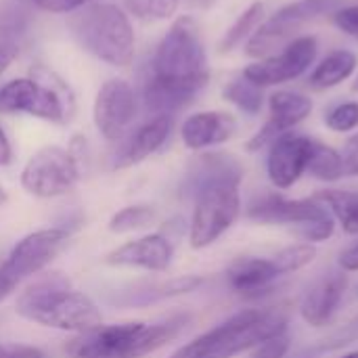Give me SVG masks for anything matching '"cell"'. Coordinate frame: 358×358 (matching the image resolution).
Returning <instances> with one entry per match:
<instances>
[{"instance_id": "obj_1", "label": "cell", "mask_w": 358, "mask_h": 358, "mask_svg": "<svg viewBox=\"0 0 358 358\" xmlns=\"http://www.w3.org/2000/svg\"><path fill=\"white\" fill-rule=\"evenodd\" d=\"M208 80L210 69L199 27L191 17H180L151 57L143 84L145 109L153 115H172L187 107Z\"/></svg>"}, {"instance_id": "obj_2", "label": "cell", "mask_w": 358, "mask_h": 358, "mask_svg": "<svg viewBox=\"0 0 358 358\" xmlns=\"http://www.w3.org/2000/svg\"><path fill=\"white\" fill-rule=\"evenodd\" d=\"M15 310L29 323L59 331L84 334L103 325L99 306L73 289L61 273H48L29 283L19 294Z\"/></svg>"}, {"instance_id": "obj_3", "label": "cell", "mask_w": 358, "mask_h": 358, "mask_svg": "<svg viewBox=\"0 0 358 358\" xmlns=\"http://www.w3.org/2000/svg\"><path fill=\"white\" fill-rule=\"evenodd\" d=\"M189 315H174L157 323L99 325L67 342L69 358H143L176 340L189 325Z\"/></svg>"}, {"instance_id": "obj_4", "label": "cell", "mask_w": 358, "mask_h": 358, "mask_svg": "<svg viewBox=\"0 0 358 358\" xmlns=\"http://www.w3.org/2000/svg\"><path fill=\"white\" fill-rule=\"evenodd\" d=\"M281 331H287V310L283 306L271 310H241L185 344L170 358H233L254 350Z\"/></svg>"}, {"instance_id": "obj_5", "label": "cell", "mask_w": 358, "mask_h": 358, "mask_svg": "<svg viewBox=\"0 0 358 358\" xmlns=\"http://www.w3.org/2000/svg\"><path fill=\"white\" fill-rule=\"evenodd\" d=\"M0 113H27L44 122L67 124L76 113V96L57 71L34 65L27 78L0 86Z\"/></svg>"}, {"instance_id": "obj_6", "label": "cell", "mask_w": 358, "mask_h": 358, "mask_svg": "<svg viewBox=\"0 0 358 358\" xmlns=\"http://www.w3.org/2000/svg\"><path fill=\"white\" fill-rule=\"evenodd\" d=\"M78 44L113 67H126L134 59V31L128 15L111 2H92L69 19Z\"/></svg>"}, {"instance_id": "obj_7", "label": "cell", "mask_w": 358, "mask_h": 358, "mask_svg": "<svg viewBox=\"0 0 358 358\" xmlns=\"http://www.w3.org/2000/svg\"><path fill=\"white\" fill-rule=\"evenodd\" d=\"M193 191L195 206L189 224V243L193 250H203L216 243L239 218V182L210 180Z\"/></svg>"}, {"instance_id": "obj_8", "label": "cell", "mask_w": 358, "mask_h": 358, "mask_svg": "<svg viewBox=\"0 0 358 358\" xmlns=\"http://www.w3.org/2000/svg\"><path fill=\"white\" fill-rule=\"evenodd\" d=\"M82 149L84 143L80 149L73 143L69 149L52 145L36 151L21 170V187L25 193L38 199H55L67 195L84 172Z\"/></svg>"}, {"instance_id": "obj_9", "label": "cell", "mask_w": 358, "mask_h": 358, "mask_svg": "<svg viewBox=\"0 0 358 358\" xmlns=\"http://www.w3.org/2000/svg\"><path fill=\"white\" fill-rule=\"evenodd\" d=\"M342 6L344 0H296L292 4H285L271 19L260 23V27L248 40L245 52L250 57L266 59L279 46H287L298 29H302L306 23L325 15H334Z\"/></svg>"}, {"instance_id": "obj_10", "label": "cell", "mask_w": 358, "mask_h": 358, "mask_svg": "<svg viewBox=\"0 0 358 358\" xmlns=\"http://www.w3.org/2000/svg\"><path fill=\"white\" fill-rule=\"evenodd\" d=\"M69 237V231L63 227L34 231L13 245L0 266L21 285V281L40 275L46 266H50V262L67 248Z\"/></svg>"}, {"instance_id": "obj_11", "label": "cell", "mask_w": 358, "mask_h": 358, "mask_svg": "<svg viewBox=\"0 0 358 358\" xmlns=\"http://www.w3.org/2000/svg\"><path fill=\"white\" fill-rule=\"evenodd\" d=\"M315 57H317V38L298 36L283 48V52L248 65L243 69V78L258 84L260 88L283 84L300 78L315 63Z\"/></svg>"}, {"instance_id": "obj_12", "label": "cell", "mask_w": 358, "mask_h": 358, "mask_svg": "<svg viewBox=\"0 0 358 358\" xmlns=\"http://www.w3.org/2000/svg\"><path fill=\"white\" fill-rule=\"evenodd\" d=\"M136 115V94L126 80H107L94 99V126L107 141H117Z\"/></svg>"}, {"instance_id": "obj_13", "label": "cell", "mask_w": 358, "mask_h": 358, "mask_svg": "<svg viewBox=\"0 0 358 358\" xmlns=\"http://www.w3.org/2000/svg\"><path fill=\"white\" fill-rule=\"evenodd\" d=\"M329 208L319 199H287L283 195H264L248 208V218L260 224H308L329 218Z\"/></svg>"}, {"instance_id": "obj_14", "label": "cell", "mask_w": 358, "mask_h": 358, "mask_svg": "<svg viewBox=\"0 0 358 358\" xmlns=\"http://www.w3.org/2000/svg\"><path fill=\"white\" fill-rule=\"evenodd\" d=\"M174 245L162 233H149L138 239L126 241L124 245L111 250L103 262L122 268H141L149 273H164L172 264Z\"/></svg>"}, {"instance_id": "obj_15", "label": "cell", "mask_w": 358, "mask_h": 358, "mask_svg": "<svg viewBox=\"0 0 358 358\" xmlns=\"http://www.w3.org/2000/svg\"><path fill=\"white\" fill-rule=\"evenodd\" d=\"M310 143H313V138H308V136L287 132L271 145L266 170H268L271 182L277 189L294 187L300 180V176L306 172Z\"/></svg>"}, {"instance_id": "obj_16", "label": "cell", "mask_w": 358, "mask_h": 358, "mask_svg": "<svg viewBox=\"0 0 358 358\" xmlns=\"http://www.w3.org/2000/svg\"><path fill=\"white\" fill-rule=\"evenodd\" d=\"M172 115H153L145 124H141L120 147V151L113 157V168L124 170L132 168L147 157H151L155 151L164 147L172 132Z\"/></svg>"}, {"instance_id": "obj_17", "label": "cell", "mask_w": 358, "mask_h": 358, "mask_svg": "<svg viewBox=\"0 0 358 358\" xmlns=\"http://www.w3.org/2000/svg\"><path fill=\"white\" fill-rule=\"evenodd\" d=\"M237 130V120L227 111H199L185 120L180 128L182 143L193 149L201 151L220 143H227Z\"/></svg>"}, {"instance_id": "obj_18", "label": "cell", "mask_w": 358, "mask_h": 358, "mask_svg": "<svg viewBox=\"0 0 358 358\" xmlns=\"http://www.w3.org/2000/svg\"><path fill=\"white\" fill-rule=\"evenodd\" d=\"M348 287V279L344 273H329L310 292L304 296L300 315L310 327H325L336 315L344 294Z\"/></svg>"}, {"instance_id": "obj_19", "label": "cell", "mask_w": 358, "mask_h": 358, "mask_svg": "<svg viewBox=\"0 0 358 358\" xmlns=\"http://www.w3.org/2000/svg\"><path fill=\"white\" fill-rule=\"evenodd\" d=\"M279 271L273 262V258H237L231 262L227 268V281L233 292L245 296V298H256L262 292L268 289V285L279 279Z\"/></svg>"}, {"instance_id": "obj_20", "label": "cell", "mask_w": 358, "mask_h": 358, "mask_svg": "<svg viewBox=\"0 0 358 358\" xmlns=\"http://www.w3.org/2000/svg\"><path fill=\"white\" fill-rule=\"evenodd\" d=\"M201 283H203V279L197 277V275H185V277H176V279H170V281L141 283V285L130 287L128 292H120L111 302L122 304V306H147V304H153L157 300L191 294Z\"/></svg>"}, {"instance_id": "obj_21", "label": "cell", "mask_w": 358, "mask_h": 358, "mask_svg": "<svg viewBox=\"0 0 358 358\" xmlns=\"http://www.w3.org/2000/svg\"><path fill=\"white\" fill-rule=\"evenodd\" d=\"M268 107H271V120L268 122L281 134H287L294 126H298L300 122H304L310 115L313 101L306 94L281 90L268 99Z\"/></svg>"}, {"instance_id": "obj_22", "label": "cell", "mask_w": 358, "mask_h": 358, "mask_svg": "<svg viewBox=\"0 0 358 358\" xmlns=\"http://www.w3.org/2000/svg\"><path fill=\"white\" fill-rule=\"evenodd\" d=\"M357 69V55L350 50H334L329 52L310 73L308 78V86L315 90H327L334 88L338 84H342L344 80H348Z\"/></svg>"}, {"instance_id": "obj_23", "label": "cell", "mask_w": 358, "mask_h": 358, "mask_svg": "<svg viewBox=\"0 0 358 358\" xmlns=\"http://www.w3.org/2000/svg\"><path fill=\"white\" fill-rule=\"evenodd\" d=\"M315 199H319L334 212V216L340 220L342 229L348 235H358V193L329 189L321 191Z\"/></svg>"}, {"instance_id": "obj_24", "label": "cell", "mask_w": 358, "mask_h": 358, "mask_svg": "<svg viewBox=\"0 0 358 358\" xmlns=\"http://www.w3.org/2000/svg\"><path fill=\"white\" fill-rule=\"evenodd\" d=\"M306 172H310V176H315L319 180H325V182L340 180L344 176L342 155L336 149H331V147H327V145H323L319 141H313Z\"/></svg>"}, {"instance_id": "obj_25", "label": "cell", "mask_w": 358, "mask_h": 358, "mask_svg": "<svg viewBox=\"0 0 358 358\" xmlns=\"http://www.w3.org/2000/svg\"><path fill=\"white\" fill-rule=\"evenodd\" d=\"M264 19V4L262 2H254L250 4L239 19L227 29L224 38L220 40V52H231L233 48H237L245 38H252V34L260 27Z\"/></svg>"}, {"instance_id": "obj_26", "label": "cell", "mask_w": 358, "mask_h": 358, "mask_svg": "<svg viewBox=\"0 0 358 358\" xmlns=\"http://www.w3.org/2000/svg\"><path fill=\"white\" fill-rule=\"evenodd\" d=\"M222 96L233 103L235 107H239L243 113L248 115H256L260 113L262 109V103H264V94H262V88L254 82H250L248 78H237L233 82H229L222 90Z\"/></svg>"}, {"instance_id": "obj_27", "label": "cell", "mask_w": 358, "mask_h": 358, "mask_svg": "<svg viewBox=\"0 0 358 358\" xmlns=\"http://www.w3.org/2000/svg\"><path fill=\"white\" fill-rule=\"evenodd\" d=\"M153 220H155V210L151 206L136 203V206H126L120 212H115L109 218L107 229L113 235H126V233H134V231L149 227Z\"/></svg>"}, {"instance_id": "obj_28", "label": "cell", "mask_w": 358, "mask_h": 358, "mask_svg": "<svg viewBox=\"0 0 358 358\" xmlns=\"http://www.w3.org/2000/svg\"><path fill=\"white\" fill-rule=\"evenodd\" d=\"M317 256V248L313 243H296L289 245L273 256V262L279 271V275H289L296 273L304 266H308Z\"/></svg>"}, {"instance_id": "obj_29", "label": "cell", "mask_w": 358, "mask_h": 358, "mask_svg": "<svg viewBox=\"0 0 358 358\" xmlns=\"http://www.w3.org/2000/svg\"><path fill=\"white\" fill-rule=\"evenodd\" d=\"M130 15L141 21H159L176 13L180 0H124Z\"/></svg>"}, {"instance_id": "obj_30", "label": "cell", "mask_w": 358, "mask_h": 358, "mask_svg": "<svg viewBox=\"0 0 358 358\" xmlns=\"http://www.w3.org/2000/svg\"><path fill=\"white\" fill-rule=\"evenodd\" d=\"M327 128H331L334 132H350L358 126V103H342L338 107H334L327 117H325Z\"/></svg>"}, {"instance_id": "obj_31", "label": "cell", "mask_w": 358, "mask_h": 358, "mask_svg": "<svg viewBox=\"0 0 358 358\" xmlns=\"http://www.w3.org/2000/svg\"><path fill=\"white\" fill-rule=\"evenodd\" d=\"M25 25H27V17L19 6L2 10L0 13V42H13L10 34H23Z\"/></svg>"}, {"instance_id": "obj_32", "label": "cell", "mask_w": 358, "mask_h": 358, "mask_svg": "<svg viewBox=\"0 0 358 358\" xmlns=\"http://www.w3.org/2000/svg\"><path fill=\"white\" fill-rule=\"evenodd\" d=\"M289 350V334L281 331L268 340H264L262 344H258L252 352V358H283Z\"/></svg>"}, {"instance_id": "obj_33", "label": "cell", "mask_w": 358, "mask_h": 358, "mask_svg": "<svg viewBox=\"0 0 358 358\" xmlns=\"http://www.w3.org/2000/svg\"><path fill=\"white\" fill-rule=\"evenodd\" d=\"M334 229H336V222H334V216H329V218H323V220L298 227V235L306 243H319V241L329 239L334 235Z\"/></svg>"}, {"instance_id": "obj_34", "label": "cell", "mask_w": 358, "mask_h": 358, "mask_svg": "<svg viewBox=\"0 0 358 358\" xmlns=\"http://www.w3.org/2000/svg\"><path fill=\"white\" fill-rule=\"evenodd\" d=\"M334 23L348 36L358 40V4H344L334 13Z\"/></svg>"}, {"instance_id": "obj_35", "label": "cell", "mask_w": 358, "mask_h": 358, "mask_svg": "<svg viewBox=\"0 0 358 358\" xmlns=\"http://www.w3.org/2000/svg\"><path fill=\"white\" fill-rule=\"evenodd\" d=\"M29 2L48 13H73L99 0H29Z\"/></svg>"}, {"instance_id": "obj_36", "label": "cell", "mask_w": 358, "mask_h": 358, "mask_svg": "<svg viewBox=\"0 0 358 358\" xmlns=\"http://www.w3.org/2000/svg\"><path fill=\"white\" fill-rule=\"evenodd\" d=\"M0 358H48L40 348L27 344H0Z\"/></svg>"}, {"instance_id": "obj_37", "label": "cell", "mask_w": 358, "mask_h": 358, "mask_svg": "<svg viewBox=\"0 0 358 358\" xmlns=\"http://www.w3.org/2000/svg\"><path fill=\"white\" fill-rule=\"evenodd\" d=\"M342 155V164H344V174L358 176V134L350 136L344 145Z\"/></svg>"}, {"instance_id": "obj_38", "label": "cell", "mask_w": 358, "mask_h": 358, "mask_svg": "<svg viewBox=\"0 0 358 358\" xmlns=\"http://www.w3.org/2000/svg\"><path fill=\"white\" fill-rule=\"evenodd\" d=\"M340 266L346 273H358V241L340 254Z\"/></svg>"}, {"instance_id": "obj_39", "label": "cell", "mask_w": 358, "mask_h": 358, "mask_svg": "<svg viewBox=\"0 0 358 358\" xmlns=\"http://www.w3.org/2000/svg\"><path fill=\"white\" fill-rule=\"evenodd\" d=\"M19 48L15 42H0V76L6 71V67L15 61Z\"/></svg>"}, {"instance_id": "obj_40", "label": "cell", "mask_w": 358, "mask_h": 358, "mask_svg": "<svg viewBox=\"0 0 358 358\" xmlns=\"http://www.w3.org/2000/svg\"><path fill=\"white\" fill-rule=\"evenodd\" d=\"M17 287H19V283L0 266V302H4Z\"/></svg>"}, {"instance_id": "obj_41", "label": "cell", "mask_w": 358, "mask_h": 358, "mask_svg": "<svg viewBox=\"0 0 358 358\" xmlns=\"http://www.w3.org/2000/svg\"><path fill=\"white\" fill-rule=\"evenodd\" d=\"M10 162H13V147L6 132L0 128V166H10Z\"/></svg>"}, {"instance_id": "obj_42", "label": "cell", "mask_w": 358, "mask_h": 358, "mask_svg": "<svg viewBox=\"0 0 358 358\" xmlns=\"http://www.w3.org/2000/svg\"><path fill=\"white\" fill-rule=\"evenodd\" d=\"M6 199H8V195H6V189L0 185V206H4V203H6Z\"/></svg>"}, {"instance_id": "obj_43", "label": "cell", "mask_w": 358, "mask_h": 358, "mask_svg": "<svg viewBox=\"0 0 358 358\" xmlns=\"http://www.w3.org/2000/svg\"><path fill=\"white\" fill-rule=\"evenodd\" d=\"M340 358H358V350H355V352H348V355H344V357Z\"/></svg>"}, {"instance_id": "obj_44", "label": "cell", "mask_w": 358, "mask_h": 358, "mask_svg": "<svg viewBox=\"0 0 358 358\" xmlns=\"http://www.w3.org/2000/svg\"><path fill=\"white\" fill-rule=\"evenodd\" d=\"M352 90H355V92H358V78H357V82L352 84Z\"/></svg>"}, {"instance_id": "obj_45", "label": "cell", "mask_w": 358, "mask_h": 358, "mask_svg": "<svg viewBox=\"0 0 358 358\" xmlns=\"http://www.w3.org/2000/svg\"><path fill=\"white\" fill-rule=\"evenodd\" d=\"M355 325H358V317H357V321H355Z\"/></svg>"}, {"instance_id": "obj_46", "label": "cell", "mask_w": 358, "mask_h": 358, "mask_svg": "<svg viewBox=\"0 0 358 358\" xmlns=\"http://www.w3.org/2000/svg\"><path fill=\"white\" fill-rule=\"evenodd\" d=\"M357 289H358V287H357ZM357 294H358V292H357Z\"/></svg>"}]
</instances>
